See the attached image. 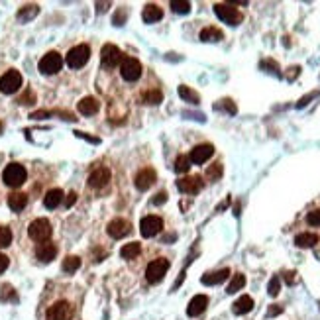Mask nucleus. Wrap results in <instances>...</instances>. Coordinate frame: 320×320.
<instances>
[{
    "instance_id": "obj_2",
    "label": "nucleus",
    "mask_w": 320,
    "mask_h": 320,
    "mask_svg": "<svg viewBox=\"0 0 320 320\" xmlns=\"http://www.w3.org/2000/svg\"><path fill=\"white\" fill-rule=\"evenodd\" d=\"M214 14H216L224 24H228V26H238V24H242V20H244L242 12L236 10L230 2H218V4H214Z\"/></svg>"
},
{
    "instance_id": "obj_25",
    "label": "nucleus",
    "mask_w": 320,
    "mask_h": 320,
    "mask_svg": "<svg viewBox=\"0 0 320 320\" xmlns=\"http://www.w3.org/2000/svg\"><path fill=\"white\" fill-rule=\"evenodd\" d=\"M295 244L299 248H315L319 244V236L317 234H311V232H305V234H299L295 238Z\"/></svg>"
},
{
    "instance_id": "obj_40",
    "label": "nucleus",
    "mask_w": 320,
    "mask_h": 320,
    "mask_svg": "<svg viewBox=\"0 0 320 320\" xmlns=\"http://www.w3.org/2000/svg\"><path fill=\"white\" fill-rule=\"evenodd\" d=\"M18 102H20V104H33V102H35V96H33L32 91H28L24 96H20V100H18Z\"/></svg>"
},
{
    "instance_id": "obj_34",
    "label": "nucleus",
    "mask_w": 320,
    "mask_h": 320,
    "mask_svg": "<svg viewBox=\"0 0 320 320\" xmlns=\"http://www.w3.org/2000/svg\"><path fill=\"white\" fill-rule=\"evenodd\" d=\"M191 169V160L189 156H179L177 161H175V171L177 173H187Z\"/></svg>"
},
{
    "instance_id": "obj_12",
    "label": "nucleus",
    "mask_w": 320,
    "mask_h": 320,
    "mask_svg": "<svg viewBox=\"0 0 320 320\" xmlns=\"http://www.w3.org/2000/svg\"><path fill=\"white\" fill-rule=\"evenodd\" d=\"M163 228V220L160 216H146L142 222H140V232L144 238H154L158 236Z\"/></svg>"
},
{
    "instance_id": "obj_14",
    "label": "nucleus",
    "mask_w": 320,
    "mask_h": 320,
    "mask_svg": "<svg viewBox=\"0 0 320 320\" xmlns=\"http://www.w3.org/2000/svg\"><path fill=\"white\" fill-rule=\"evenodd\" d=\"M106 232H108V236H110V238L120 240V238L128 236L130 232H132V224H130L128 220H124V218H114V220L108 224Z\"/></svg>"
},
{
    "instance_id": "obj_5",
    "label": "nucleus",
    "mask_w": 320,
    "mask_h": 320,
    "mask_svg": "<svg viewBox=\"0 0 320 320\" xmlns=\"http://www.w3.org/2000/svg\"><path fill=\"white\" fill-rule=\"evenodd\" d=\"M169 265H171V263H169V259H165V257L154 259V261L146 267V279H148L150 283H160L161 279L165 277Z\"/></svg>"
},
{
    "instance_id": "obj_8",
    "label": "nucleus",
    "mask_w": 320,
    "mask_h": 320,
    "mask_svg": "<svg viewBox=\"0 0 320 320\" xmlns=\"http://www.w3.org/2000/svg\"><path fill=\"white\" fill-rule=\"evenodd\" d=\"M100 59H102V65H104L106 69H114L116 65L124 59V55H122V51H120L116 45L106 43V45L100 49Z\"/></svg>"
},
{
    "instance_id": "obj_41",
    "label": "nucleus",
    "mask_w": 320,
    "mask_h": 320,
    "mask_svg": "<svg viewBox=\"0 0 320 320\" xmlns=\"http://www.w3.org/2000/svg\"><path fill=\"white\" fill-rule=\"evenodd\" d=\"M283 313V307H279V305H271L269 307V311H267V317H277V315H281Z\"/></svg>"
},
{
    "instance_id": "obj_17",
    "label": "nucleus",
    "mask_w": 320,
    "mask_h": 320,
    "mask_svg": "<svg viewBox=\"0 0 320 320\" xmlns=\"http://www.w3.org/2000/svg\"><path fill=\"white\" fill-rule=\"evenodd\" d=\"M35 256H37L39 261L49 263L51 259H55V256H57V246L51 244V242H41V244L35 248Z\"/></svg>"
},
{
    "instance_id": "obj_42",
    "label": "nucleus",
    "mask_w": 320,
    "mask_h": 320,
    "mask_svg": "<svg viewBox=\"0 0 320 320\" xmlns=\"http://www.w3.org/2000/svg\"><path fill=\"white\" fill-rule=\"evenodd\" d=\"M8 263H10V259L4 256V254H0V275H2V273L8 269Z\"/></svg>"
},
{
    "instance_id": "obj_26",
    "label": "nucleus",
    "mask_w": 320,
    "mask_h": 320,
    "mask_svg": "<svg viewBox=\"0 0 320 320\" xmlns=\"http://www.w3.org/2000/svg\"><path fill=\"white\" fill-rule=\"evenodd\" d=\"M37 12H39V6H37V4H28V6L20 8L18 20H20V22H30V20H33V18L37 16Z\"/></svg>"
},
{
    "instance_id": "obj_30",
    "label": "nucleus",
    "mask_w": 320,
    "mask_h": 320,
    "mask_svg": "<svg viewBox=\"0 0 320 320\" xmlns=\"http://www.w3.org/2000/svg\"><path fill=\"white\" fill-rule=\"evenodd\" d=\"M244 285H246V277H244L242 273H236V275L232 277V281H230L228 289H226V293H228V295H234V293H238Z\"/></svg>"
},
{
    "instance_id": "obj_38",
    "label": "nucleus",
    "mask_w": 320,
    "mask_h": 320,
    "mask_svg": "<svg viewBox=\"0 0 320 320\" xmlns=\"http://www.w3.org/2000/svg\"><path fill=\"white\" fill-rule=\"evenodd\" d=\"M267 291H269V295H271V297H277V295H279V291H281V281H279V277H277V275L269 281Z\"/></svg>"
},
{
    "instance_id": "obj_18",
    "label": "nucleus",
    "mask_w": 320,
    "mask_h": 320,
    "mask_svg": "<svg viewBox=\"0 0 320 320\" xmlns=\"http://www.w3.org/2000/svg\"><path fill=\"white\" fill-rule=\"evenodd\" d=\"M206 307H208V297L206 295H196V297H192V301L187 307V315L189 317H198V315H202L206 311Z\"/></svg>"
},
{
    "instance_id": "obj_1",
    "label": "nucleus",
    "mask_w": 320,
    "mask_h": 320,
    "mask_svg": "<svg viewBox=\"0 0 320 320\" xmlns=\"http://www.w3.org/2000/svg\"><path fill=\"white\" fill-rule=\"evenodd\" d=\"M26 177H28V173H26V169H24L20 163H10V165H6V169L2 171V181H4L8 187H12V189H18L20 185H24V183H26Z\"/></svg>"
},
{
    "instance_id": "obj_15",
    "label": "nucleus",
    "mask_w": 320,
    "mask_h": 320,
    "mask_svg": "<svg viewBox=\"0 0 320 320\" xmlns=\"http://www.w3.org/2000/svg\"><path fill=\"white\" fill-rule=\"evenodd\" d=\"M177 189L185 194H196L202 189V179L198 175H192V177H183L177 181Z\"/></svg>"
},
{
    "instance_id": "obj_3",
    "label": "nucleus",
    "mask_w": 320,
    "mask_h": 320,
    "mask_svg": "<svg viewBox=\"0 0 320 320\" xmlns=\"http://www.w3.org/2000/svg\"><path fill=\"white\" fill-rule=\"evenodd\" d=\"M89 59H91V47L85 45V43L71 47L69 53H67V65H69L71 69H81V67H85V65L89 63Z\"/></svg>"
},
{
    "instance_id": "obj_37",
    "label": "nucleus",
    "mask_w": 320,
    "mask_h": 320,
    "mask_svg": "<svg viewBox=\"0 0 320 320\" xmlns=\"http://www.w3.org/2000/svg\"><path fill=\"white\" fill-rule=\"evenodd\" d=\"M216 110H226L228 114H236V112H238L236 104H234L232 100H228V98H224V100H220V104H216Z\"/></svg>"
},
{
    "instance_id": "obj_44",
    "label": "nucleus",
    "mask_w": 320,
    "mask_h": 320,
    "mask_svg": "<svg viewBox=\"0 0 320 320\" xmlns=\"http://www.w3.org/2000/svg\"><path fill=\"white\" fill-rule=\"evenodd\" d=\"M165 200H167V192H158V194H156V198H154V204H163V202H165Z\"/></svg>"
},
{
    "instance_id": "obj_35",
    "label": "nucleus",
    "mask_w": 320,
    "mask_h": 320,
    "mask_svg": "<svg viewBox=\"0 0 320 320\" xmlns=\"http://www.w3.org/2000/svg\"><path fill=\"white\" fill-rule=\"evenodd\" d=\"M206 177H208L210 181H218V179L222 177V165H220V163H214L212 167H208Z\"/></svg>"
},
{
    "instance_id": "obj_13",
    "label": "nucleus",
    "mask_w": 320,
    "mask_h": 320,
    "mask_svg": "<svg viewBox=\"0 0 320 320\" xmlns=\"http://www.w3.org/2000/svg\"><path fill=\"white\" fill-rule=\"evenodd\" d=\"M212 156H214V146L212 144H200V146H196V148L191 150L189 160L194 165H202L204 161H208Z\"/></svg>"
},
{
    "instance_id": "obj_31",
    "label": "nucleus",
    "mask_w": 320,
    "mask_h": 320,
    "mask_svg": "<svg viewBox=\"0 0 320 320\" xmlns=\"http://www.w3.org/2000/svg\"><path fill=\"white\" fill-rule=\"evenodd\" d=\"M142 98H144L146 104H160L161 100H163V93L158 91V89H152V91H146L142 95Z\"/></svg>"
},
{
    "instance_id": "obj_4",
    "label": "nucleus",
    "mask_w": 320,
    "mask_h": 320,
    "mask_svg": "<svg viewBox=\"0 0 320 320\" xmlns=\"http://www.w3.org/2000/svg\"><path fill=\"white\" fill-rule=\"evenodd\" d=\"M51 224H49V220H45V218H35L30 228H28V234H30V238H32L33 242H49V238H51Z\"/></svg>"
},
{
    "instance_id": "obj_21",
    "label": "nucleus",
    "mask_w": 320,
    "mask_h": 320,
    "mask_svg": "<svg viewBox=\"0 0 320 320\" xmlns=\"http://www.w3.org/2000/svg\"><path fill=\"white\" fill-rule=\"evenodd\" d=\"M230 277V269H220V271H214V273H206V275H202V283L204 285H220V283H224L226 279Z\"/></svg>"
},
{
    "instance_id": "obj_27",
    "label": "nucleus",
    "mask_w": 320,
    "mask_h": 320,
    "mask_svg": "<svg viewBox=\"0 0 320 320\" xmlns=\"http://www.w3.org/2000/svg\"><path fill=\"white\" fill-rule=\"evenodd\" d=\"M222 37H224V33L220 32L218 28H212V26H210V28H204V30L200 32V39H202V41H220Z\"/></svg>"
},
{
    "instance_id": "obj_11",
    "label": "nucleus",
    "mask_w": 320,
    "mask_h": 320,
    "mask_svg": "<svg viewBox=\"0 0 320 320\" xmlns=\"http://www.w3.org/2000/svg\"><path fill=\"white\" fill-rule=\"evenodd\" d=\"M156 179H158L156 171H154L152 167H146V169H142V171H138V173H136V177H134V185H136V189H138V191H148V189L156 183Z\"/></svg>"
},
{
    "instance_id": "obj_43",
    "label": "nucleus",
    "mask_w": 320,
    "mask_h": 320,
    "mask_svg": "<svg viewBox=\"0 0 320 320\" xmlns=\"http://www.w3.org/2000/svg\"><path fill=\"white\" fill-rule=\"evenodd\" d=\"M47 116H51V112H47V110H39V112H33L30 118H33V120H41V118H47Z\"/></svg>"
},
{
    "instance_id": "obj_32",
    "label": "nucleus",
    "mask_w": 320,
    "mask_h": 320,
    "mask_svg": "<svg viewBox=\"0 0 320 320\" xmlns=\"http://www.w3.org/2000/svg\"><path fill=\"white\" fill-rule=\"evenodd\" d=\"M169 6L177 14H189L191 12V2H187V0H171Z\"/></svg>"
},
{
    "instance_id": "obj_29",
    "label": "nucleus",
    "mask_w": 320,
    "mask_h": 320,
    "mask_svg": "<svg viewBox=\"0 0 320 320\" xmlns=\"http://www.w3.org/2000/svg\"><path fill=\"white\" fill-rule=\"evenodd\" d=\"M140 252H142L140 244H138V242H132V244L122 246V250H120V256L124 257V259H134L136 256H140Z\"/></svg>"
},
{
    "instance_id": "obj_47",
    "label": "nucleus",
    "mask_w": 320,
    "mask_h": 320,
    "mask_svg": "<svg viewBox=\"0 0 320 320\" xmlns=\"http://www.w3.org/2000/svg\"><path fill=\"white\" fill-rule=\"evenodd\" d=\"M313 96H315V95H311V96H305V98H303V100H301V102H299V104H297V106H299V108H303V106H307V102H309V100H311V98H313Z\"/></svg>"
},
{
    "instance_id": "obj_20",
    "label": "nucleus",
    "mask_w": 320,
    "mask_h": 320,
    "mask_svg": "<svg viewBox=\"0 0 320 320\" xmlns=\"http://www.w3.org/2000/svg\"><path fill=\"white\" fill-rule=\"evenodd\" d=\"M142 18H144V22H148V24L160 22L161 18H163V10H161L158 4H148V6L144 8V12H142Z\"/></svg>"
},
{
    "instance_id": "obj_23",
    "label": "nucleus",
    "mask_w": 320,
    "mask_h": 320,
    "mask_svg": "<svg viewBox=\"0 0 320 320\" xmlns=\"http://www.w3.org/2000/svg\"><path fill=\"white\" fill-rule=\"evenodd\" d=\"M252 309H254V299H252V297H248V295L240 297V299H238V301L232 305V311H234V315H248Z\"/></svg>"
},
{
    "instance_id": "obj_7",
    "label": "nucleus",
    "mask_w": 320,
    "mask_h": 320,
    "mask_svg": "<svg viewBox=\"0 0 320 320\" xmlns=\"http://www.w3.org/2000/svg\"><path fill=\"white\" fill-rule=\"evenodd\" d=\"M20 87H22V75L18 71L10 69L0 77V93L14 95L16 91H20Z\"/></svg>"
},
{
    "instance_id": "obj_22",
    "label": "nucleus",
    "mask_w": 320,
    "mask_h": 320,
    "mask_svg": "<svg viewBox=\"0 0 320 320\" xmlns=\"http://www.w3.org/2000/svg\"><path fill=\"white\" fill-rule=\"evenodd\" d=\"M26 204H28V194H24V192H12V194L8 196V206H10V210H14V212L24 210Z\"/></svg>"
},
{
    "instance_id": "obj_33",
    "label": "nucleus",
    "mask_w": 320,
    "mask_h": 320,
    "mask_svg": "<svg viewBox=\"0 0 320 320\" xmlns=\"http://www.w3.org/2000/svg\"><path fill=\"white\" fill-rule=\"evenodd\" d=\"M79 267H81V259H79L77 256H69L63 261V271H65V273H75Z\"/></svg>"
},
{
    "instance_id": "obj_19",
    "label": "nucleus",
    "mask_w": 320,
    "mask_h": 320,
    "mask_svg": "<svg viewBox=\"0 0 320 320\" xmlns=\"http://www.w3.org/2000/svg\"><path fill=\"white\" fill-rule=\"evenodd\" d=\"M98 108H100V102L96 100L95 96H85V98L79 102V112L85 114V116H93V114H96Z\"/></svg>"
},
{
    "instance_id": "obj_36",
    "label": "nucleus",
    "mask_w": 320,
    "mask_h": 320,
    "mask_svg": "<svg viewBox=\"0 0 320 320\" xmlns=\"http://www.w3.org/2000/svg\"><path fill=\"white\" fill-rule=\"evenodd\" d=\"M12 244V232L10 228H0V248H8Z\"/></svg>"
},
{
    "instance_id": "obj_16",
    "label": "nucleus",
    "mask_w": 320,
    "mask_h": 320,
    "mask_svg": "<svg viewBox=\"0 0 320 320\" xmlns=\"http://www.w3.org/2000/svg\"><path fill=\"white\" fill-rule=\"evenodd\" d=\"M108 181H110V171H108L106 167H96L95 171L89 175V185H91L93 189H102V187H106Z\"/></svg>"
},
{
    "instance_id": "obj_24",
    "label": "nucleus",
    "mask_w": 320,
    "mask_h": 320,
    "mask_svg": "<svg viewBox=\"0 0 320 320\" xmlns=\"http://www.w3.org/2000/svg\"><path fill=\"white\" fill-rule=\"evenodd\" d=\"M61 202H63V191H61V189H51V191H47V194L43 196V204H45V208H49V210L57 208Z\"/></svg>"
},
{
    "instance_id": "obj_45",
    "label": "nucleus",
    "mask_w": 320,
    "mask_h": 320,
    "mask_svg": "<svg viewBox=\"0 0 320 320\" xmlns=\"http://www.w3.org/2000/svg\"><path fill=\"white\" fill-rule=\"evenodd\" d=\"M75 202H77V194H75V192H69L67 198H65V206H73Z\"/></svg>"
},
{
    "instance_id": "obj_39",
    "label": "nucleus",
    "mask_w": 320,
    "mask_h": 320,
    "mask_svg": "<svg viewBox=\"0 0 320 320\" xmlns=\"http://www.w3.org/2000/svg\"><path fill=\"white\" fill-rule=\"evenodd\" d=\"M307 222L311 226H320V210H313L307 214Z\"/></svg>"
},
{
    "instance_id": "obj_28",
    "label": "nucleus",
    "mask_w": 320,
    "mask_h": 320,
    "mask_svg": "<svg viewBox=\"0 0 320 320\" xmlns=\"http://www.w3.org/2000/svg\"><path fill=\"white\" fill-rule=\"evenodd\" d=\"M179 96L185 100V102H191V104H198L200 102V96H198V93H194L191 87H179Z\"/></svg>"
},
{
    "instance_id": "obj_48",
    "label": "nucleus",
    "mask_w": 320,
    "mask_h": 320,
    "mask_svg": "<svg viewBox=\"0 0 320 320\" xmlns=\"http://www.w3.org/2000/svg\"><path fill=\"white\" fill-rule=\"evenodd\" d=\"M285 279H287V283H293V281H295V273H287Z\"/></svg>"
},
{
    "instance_id": "obj_6",
    "label": "nucleus",
    "mask_w": 320,
    "mask_h": 320,
    "mask_svg": "<svg viewBox=\"0 0 320 320\" xmlns=\"http://www.w3.org/2000/svg\"><path fill=\"white\" fill-rule=\"evenodd\" d=\"M39 71L43 73V75H55V73H59L61 71V67H63V57L57 53V51H49V53H45L41 59H39Z\"/></svg>"
},
{
    "instance_id": "obj_9",
    "label": "nucleus",
    "mask_w": 320,
    "mask_h": 320,
    "mask_svg": "<svg viewBox=\"0 0 320 320\" xmlns=\"http://www.w3.org/2000/svg\"><path fill=\"white\" fill-rule=\"evenodd\" d=\"M71 317H73V307L67 301H57L45 313L47 320H71Z\"/></svg>"
},
{
    "instance_id": "obj_46",
    "label": "nucleus",
    "mask_w": 320,
    "mask_h": 320,
    "mask_svg": "<svg viewBox=\"0 0 320 320\" xmlns=\"http://www.w3.org/2000/svg\"><path fill=\"white\" fill-rule=\"evenodd\" d=\"M124 20H126V12H124L122 16H120V12H118V14L114 16V26H122V24H124Z\"/></svg>"
},
{
    "instance_id": "obj_10",
    "label": "nucleus",
    "mask_w": 320,
    "mask_h": 320,
    "mask_svg": "<svg viewBox=\"0 0 320 320\" xmlns=\"http://www.w3.org/2000/svg\"><path fill=\"white\" fill-rule=\"evenodd\" d=\"M120 73L124 77V81H138L142 77V63L136 59V57H124L122 59V67H120Z\"/></svg>"
}]
</instances>
